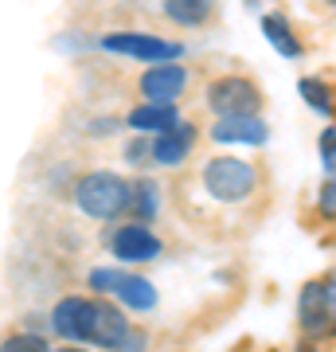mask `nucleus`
I'll return each mask as SVG.
<instances>
[{
    "mask_svg": "<svg viewBox=\"0 0 336 352\" xmlns=\"http://www.w3.org/2000/svg\"><path fill=\"white\" fill-rule=\"evenodd\" d=\"M199 188L219 208H243L258 192V164L247 157H231V153L208 157L199 164Z\"/></svg>",
    "mask_w": 336,
    "mask_h": 352,
    "instance_id": "f257e3e1",
    "label": "nucleus"
},
{
    "mask_svg": "<svg viewBox=\"0 0 336 352\" xmlns=\"http://www.w3.org/2000/svg\"><path fill=\"white\" fill-rule=\"evenodd\" d=\"M75 208L90 219H117L129 212V180L117 173H87L75 184Z\"/></svg>",
    "mask_w": 336,
    "mask_h": 352,
    "instance_id": "f03ea898",
    "label": "nucleus"
},
{
    "mask_svg": "<svg viewBox=\"0 0 336 352\" xmlns=\"http://www.w3.org/2000/svg\"><path fill=\"white\" fill-rule=\"evenodd\" d=\"M298 317H301V329L313 340L333 337L336 333V278H313V282L301 286Z\"/></svg>",
    "mask_w": 336,
    "mask_h": 352,
    "instance_id": "7ed1b4c3",
    "label": "nucleus"
},
{
    "mask_svg": "<svg viewBox=\"0 0 336 352\" xmlns=\"http://www.w3.org/2000/svg\"><path fill=\"white\" fill-rule=\"evenodd\" d=\"M203 102H208V110H212L215 118H231V113H258L262 110V90L254 87L247 75H223V78H215L212 87H208Z\"/></svg>",
    "mask_w": 336,
    "mask_h": 352,
    "instance_id": "20e7f679",
    "label": "nucleus"
},
{
    "mask_svg": "<svg viewBox=\"0 0 336 352\" xmlns=\"http://www.w3.org/2000/svg\"><path fill=\"white\" fill-rule=\"evenodd\" d=\"M102 47L113 55L141 59V63H172L184 55V43L164 36H141V32H110V36H102Z\"/></svg>",
    "mask_w": 336,
    "mask_h": 352,
    "instance_id": "39448f33",
    "label": "nucleus"
},
{
    "mask_svg": "<svg viewBox=\"0 0 336 352\" xmlns=\"http://www.w3.org/2000/svg\"><path fill=\"white\" fill-rule=\"evenodd\" d=\"M192 87V71L180 59L172 63H149L145 75L137 78V90L145 102H180Z\"/></svg>",
    "mask_w": 336,
    "mask_h": 352,
    "instance_id": "423d86ee",
    "label": "nucleus"
},
{
    "mask_svg": "<svg viewBox=\"0 0 336 352\" xmlns=\"http://www.w3.org/2000/svg\"><path fill=\"white\" fill-rule=\"evenodd\" d=\"M90 286L113 294L125 309H141V314H145V309L157 305V289H153V282H145L141 274H125V270H94V274H90Z\"/></svg>",
    "mask_w": 336,
    "mask_h": 352,
    "instance_id": "0eeeda50",
    "label": "nucleus"
},
{
    "mask_svg": "<svg viewBox=\"0 0 336 352\" xmlns=\"http://www.w3.org/2000/svg\"><path fill=\"white\" fill-rule=\"evenodd\" d=\"M110 243L113 258H122V263H149L161 254V239H157V231L149 223H122V227H110Z\"/></svg>",
    "mask_w": 336,
    "mask_h": 352,
    "instance_id": "6e6552de",
    "label": "nucleus"
},
{
    "mask_svg": "<svg viewBox=\"0 0 336 352\" xmlns=\"http://www.w3.org/2000/svg\"><path fill=\"white\" fill-rule=\"evenodd\" d=\"M196 138H199V129L180 118L176 126L161 129V133L153 138V161L161 164V168H180V164L192 157V149H196Z\"/></svg>",
    "mask_w": 336,
    "mask_h": 352,
    "instance_id": "1a4fd4ad",
    "label": "nucleus"
},
{
    "mask_svg": "<svg viewBox=\"0 0 336 352\" xmlns=\"http://www.w3.org/2000/svg\"><path fill=\"white\" fill-rule=\"evenodd\" d=\"M90 317H94V302L90 298H63L51 314V329L71 344H87L90 333Z\"/></svg>",
    "mask_w": 336,
    "mask_h": 352,
    "instance_id": "9d476101",
    "label": "nucleus"
},
{
    "mask_svg": "<svg viewBox=\"0 0 336 352\" xmlns=\"http://www.w3.org/2000/svg\"><path fill=\"white\" fill-rule=\"evenodd\" d=\"M208 138L223 141V145H262L270 138V129H266L258 113H231V118H215Z\"/></svg>",
    "mask_w": 336,
    "mask_h": 352,
    "instance_id": "9b49d317",
    "label": "nucleus"
},
{
    "mask_svg": "<svg viewBox=\"0 0 336 352\" xmlns=\"http://www.w3.org/2000/svg\"><path fill=\"white\" fill-rule=\"evenodd\" d=\"M129 333V321L113 302H94V317H90V333L87 344H98V349H113L117 340Z\"/></svg>",
    "mask_w": 336,
    "mask_h": 352,
    "instance_id": "f8f14e48",
    "label": "nucleus"
},
{
    "mask_svg": "<svg viewBox=\"0 0 336 352\" xmlns=\"http://www.w3.org/2000/svg\"><path fill=\"white\" fill-rule=\"evenodd\" d=\"M180 122V106L176 102H145V106H133L125 126L137 129V133H161V129L176 126Z\"/></svg>",
    "mask_w": 336,
    "mask_h": 352,
    "instance_id": "ddd939ff",
    "label": "nucleus"
},
{
    "mask_svg": "<svg viewBox=\"0 0 336 352\" xmlns=\"http://www.w3.org/2000/svg\"><path fill=\"white\" fill-rule=\"evenodd\" d=\"M161 12L168 24L196 32V28L215 20V0H161Z\"/></svg>",
    "mask_w": 336,
    "mask_h": 352,
    "instance_id": "4468645a",
    "label": "nucleus"
},
{
    "mask_svg": "<svg viewBox=\"0 0 336 352\" xmlns=\"http://www.w3.org/2000/svg\"><path fill=\"white\" fill-rule=\"evenodd\" d=\"M262 32L270 36V43H274L286 59H298L301 55V39L293 36V28H289V20L282 12H262Z\"/></svg>",
    "mask_w": 336,
    "mask_h": 352,
    "instance_id": "2eb2a0df",
    "label": "nucleus"
},
{
    "mask_svg": "<svg viewBox=\"0 0 336 352\" xmlns=\"http://www.w3.org/2000/svg\"><path fill=\"white\" fill-rule=\"evenodd\" d=\"M157 196H161V192H157V184H153V180H145V176H141V180H133V184H129V212L137 215L141 223H149L153 215H157V208H161V204H157Z\"/></svg>",
    "mask_w": 336,
    "mask_h": 352,
    "instance_id": "dca6fc26",
    "label": "nucleus"
},
{
    "mask_svg": "<svg viewBox=\"0 0 336 352\" xmlns=\"http://www.w3.org/2000/svg\"><path fill=\"white\" fill-rule=\"evenodd\" d=\"M298 90H301V98L309 102L317 113H328V110H333V90L324 87L321 78H301Z\"/></svg>",
    "mask_w": 336,
    "mask_h": 352,
    "instance_id": "f3484780",
    "label": "nucleus"
},
{
    "mask_svg": "<svg viewBox=\"0 0 336 352\" xmlns=\"http://www.w3.org/2000/svg\"><path fill=\"white\" fill-rule=\"evenodd\" d=\"M0 352H51V349H47V340L36 337V333H12L0 344Z\"/></svg>",
    "mask_w": 336,
    "mask_h": 352,
    "instance_id": "a211bd4d",
    "label": "nucleus"
},
{
    "mask_svg": "<svg viewBox=\"0 0 336 352\" xmlns=\"http://www.w3.org/2000/svg\"><path fill=\"white\" fill-rule=\"evenodd\" d=\"M145 349H149V337H145V329L129 325V333H125V337L117 340L110 352H145Z\"/></svg>",
    "mask_w": 336,
    "mask_h": 352,
    "instance_id": "6ab92c4d",
    "label": "nucleus"
},
{
    "mask_svg": "<svg viewBox=\"0 0 336 352\" xmlns=\"http://www.w3.org/2000/svg\"><path fill=\"white\" fill-rule=\"evenodd\" d=\"M125 161L129 164H145V161H153V141H145V138H133L129 145H125Z\"/></svg>",
    "mask_w": 336,
    "mask_h": 352,
    "instance_id": "aec40b11",
    "label": "nucleus"
},
{
    "mask_svg": "<svg viewBox=\"0 0 336 352\" xmlns=\"http://www.w3.org/2000/svg\"><path fill=\"white\" fill-rule=\"evenodd\" d=\"M321 157H324V168H328V173H336V129H324Z\"/></svg>",
    "mask_w": 336,
    "mask_h": 352,
    "instance_id": "412c9836",
    "label": "nucleus"
},
{
    "mask_svg": "<svg viewBox=\"0 0 336 352\" xmlns=\"http://www.w3.org/2000/svg\"><path fill=\"white\" fill-rule=\"evenodd\" d=\"M321 212L336 215V173H328V184L321 188Z\"/></svg>",
    "mask_w": 336,
    "mask_h": 352,
    "instance_id": "4be33fe9",
    "label": "nucleus"
},
{
    "mask_svg": "<svg viewBox=\"0 0 336 352\" xmlns=\"http://www.w3.org/2000/svg\"><path fill=\"white\" fill-rule=\"evenodd\" d=\"M51 352H90L87 344H63V349H51Z\"/></svg>",
    "mask_w": 336,
    "mask_h": 352,
    "instance_id": "5701e85b",
    "label": "nucleus"
},
{
    "mask_svg": "<svg viewBox=\"0 0 336 352\" xmlns=\"http://www.w3.org/2000/svg\"><path fill=\"white\" fill-rule=\"evenodd\" d=\"M324 4H328V8H336V0H324Z\"/></svg>",
    "mask_w": 336,
    "mask_h": 352,
    "instance_id": "b1692460",
    "label": "nucleus"
},
{
    "mask_svg": "<svg viewBox=\"0 0 336 352\" xmlns=\"http://www.w3.org/2000/svg\"><path fill=\"white\" fill-rule=\"evenodd\" d=\"M301 352H313V349H301Z\"/></svg>",
    "mask_w": 336,
    "mask_h": 352,
    "instance_id": "393cba45",
    "label": "nucleus"
}]
</instances>
